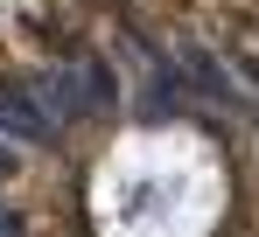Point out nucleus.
Listing matches in <instances>:
<instances>
[{
  "label": "nucleus",
  "mask_w": 259,
  "mask_h": 237,
  "mask_svg": "<svg viewBox=\"0 0 259 237\" xmlns=\"http://www.w3.org/2000/svg\"><path fill=\"white\" fill-rule=\"evenodd\" d=\"M28 98L42 105V118L63 133L77 118H98L119 105V77L98 63V56H77V63H56V70H35L28 77Z\"/></svg>",
  "instance_id": "1"
},
{
  "label": "nucleus",
  "mask_w": 259,
  "mask_h": 237,
  "mask_svg": "<svg viewBox=\"0 0 259 237\" xmlns=\"http://www.w3.org/2000/svg\"><path fill=\"white\" fill-rule=\"evenodd\" d=\"M0 133H7V140H28V147L56 133V126L42 118V105L28 98V84H0Z\"/></svg>",
  "instance_id": "2"
},
{
  "label": "nucleus",
  "mask_w": 259,
  "mask_h": 237,
  "mask_svg": "<svg viewBox=\"0 0 259 237\" xmlns=\"http://www.w3.org/2000/svg\"><path fill=\"white\" fill-rule=\"evenodd\" d=\"M182 70H189V84H196V91H210V98H224V105H238V91H231V77L217 70L210 49H196V42H189V49H182Z\"/></svg>",
  "instance_id": "3"
},
{
  "label": "nucleus",
  "mask_w": 259,
  "mask_h": 237,
  "mask_svg": "<svg viewBox=\"0 0 259 237\" xmlns=\"http://www.w3.org/2000/svg\"><path fill=\"white\" fill-rule=\"evenodd\" d=\"M21 230H28V223H21L14 209H0V237H21Z\"/></svg>",
  "instance_id": "4"
},
{
  "label": "nucleus",
  "mask_w": 259,
  "mask_h": 237,
  "mask_svg": "<svg viewBox=\"0 0 259 237\" xmlns=\"http://www.w3.org/2000/svg\"><path fill=\"white\" fill-rule=\"evenodd\" d=\"M14 167H21V160H14V147H7V140H0V182H7V174H14Z\"/></svg>",
  "instance_id": "5"
}]
</instances>
